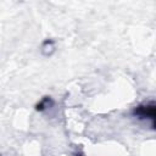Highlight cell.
Returning a JSON list of instances; mask_svg holds the SVG:
<instances>
[{
  "label": "cell",
  "mask_w": 156,
  "mask_h": 156,
  "mask_svg": "<svg viewBox=\"0 0 156 156\" xmlns=\"http://www.w3.org/2000/svg\"><path fill=\"white\" fill-rule=\"evenodd\" d=\"M132 116L139 121L150 122L151 128H155V118H156V105L154 101L144 102L135 106L132 111Z\"/></svg>",
  "instance_id": "1"
},
{
  "label": "cell",
  "mask_w": 156,
  "mask_h": 156,
  "mask_svg": "<svg viewBox=\"0 0 156 156\" xmlns=\"http://www.w3.org/2000/svg\"><path fill=\"white\" fill-rule=\"evenodd\" d=\"M40 51H41V55L45 56V57L52 56L56 51V40L52 39V38L44 39L41 45H40Z\"/></svg>",
  "instance_id": "2"
},
{
  "label": "cell",
  "mask_w": 156,
  "mask_h": 156,
  "mask_svg": "<svg viewBox=\"0 0 156 156\" xmlns=\"http://www.w3.org/2000/svg\"><path fill=\"white\" fill-rule=\"evenodd\" d=\"M54 104H55V101H54V99L51 98V96H43L37 104H35V111H38V112H44V111H48V110H50L52 106H54Z\"/></svg>",
  "instance_id": "3"
},
{
  "label": "cell",
  "mask_w": 156,
  "mask_h": 156,
  "mask_svg": "<svg viewBox=\"0 0 156 156\" xmlns=\"http://www.w3.org/2000/svg\"><path fill=\"white\" fill-rule=\"evenodd\" d=\"M76 156H83V155H80V154H77V155H76Z\"/></svg>",
  "instance_id": "4"
}]
</instances>
